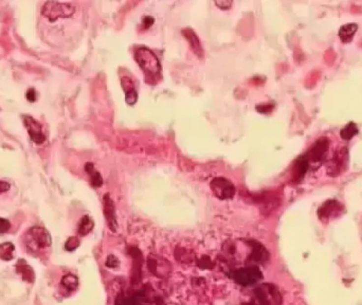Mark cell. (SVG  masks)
<instances>
[{
  "instance_id": "obj_5",
  "label": "cell",
  "mask_w": 362,
  "mask_h": 305,
  "mask_svg": "<svg viewBox=\"0 0 362 305\" xmlns=\"http://www.w3.org/2000/svg\"><path fill=\"white\" fill-rule=\"evenodd\" d=\"M210 186L214 195L220 200L231 199L235 195V186L227 178H214L210 183Z\"/></svg>"
},
{
  "instance_id": "obj_20",
  "label": "cell",
  "mask_w": 362,
  "mask_h": 305,
  "mask_svg": "<svg viewBox=\"0 0 362 305\" xmlns=\"http://www.w3.org/2000/svg\"><path fill=\"white\" fill-rule=\"evenodd\" d=\"M14 250H15V246L10 242L0 244V259L3 261H11L14 258Z\"/></svg>"
},
{
  "instance_id": "obj_6",
  "label": "cell",
  "mask_w": 362,
  "mask_h": 305,
  "mask_svg": "<svg viewBox=\"0 0 362 305\" xmlns=\"http://www.w3.org/2000/svg\"><path fill=\"white\" fill-rule=\"evenodd\" d=\"M23 118L26 129L31 140L36 144H43L46 141V135L44 134L43 125L31 116H24Z\"/></svg>"
},
{
  "instance_id": "obj_8",
  "label": "cell",
  "mask_w": 362,
  "mask_h": 305,
  "mask_svg": "<svg viewBox=\"0 0 362 305\" xmlns=\"http://www.w3.org/2000/svg\"><path fill=\"white\" fill-rule=\"evenodd\" d=\"M346 160H347V149L342 148L337 151L335 156L332 157L331 162L327 165V174L332 177L340 175V173L345 168Z\"/></svg>"
},
{
  "instance_id": "obj_10",
  "label": "cell",
  "mask_w": 362,
  "mask_h": 305,
  "mask_svg": "<svg viewBox=\"0 0 362 305\" xmlns=\"http://www.w3.org/2000/svg\"><path fill=\"white\" fill-rule=\"evenodd\" d=\"M103 206H104V216H105L108 227L111 231L116 232L118 228L117 216H116V208L114 200L111 199L109 194H105L103 197Z\"/></svg>"
},
{
  "instance_id": "obj_7",
  "label": "cell",
  "mask_w": 362,
  "mask_h": 305,
  "mask_svg": "<svg viewBox=\"0 0 362 305\" xmlns=\"http://www.w3.org/2000/svg\"><path fill=\"white\" fill-rule=\"evenodd\" d=\"M330 149V140L326 137L318 139L306 154L309 162H320L325 157Z\"/></svg>"
},
{
  "instance_id": "obj_9",
  "label": "cell",
  "mask_w": 362,
  "mask_h": 305,
  "mask_svg": "<svg viewBox=\"0 0 362 305\" xmlns=\"http://www.w3.org/2000/svg\"><path fill=\"white\" fill-rule=\"evenodd\" d=\"M343 207L337 200H327L318 210V216L321 220H329L336 217L339 212H342Z\"/></svg>"
},
{
  "instance_id": "obj_16",
  "label": "cell",
  "mask_w": 362,
  "mask_h": 305,
  "mask_svg": "<svg viewBox=\"0 0 362 305\" xmlns=\"http://www.w3.org/2000/svg\"><path fill=\"white\" fill-rule=\"evenodd\" d=\"M358 30L357 24H347L340 28L339 30V37L343 41L344 44L351 43L353 40L355 34H356Z\"/></svg>"
},
{
  "instance_id": "obj_14",
  "label": "cell",
  "mask_w": 362,
  "mask_h": 305,
  "mask_svg": "<svg viewBox=\"0 0 362 305\" xmlns=\"http://www.w3.org/2000/svg\"><path fill=\"white\" fill-rule=\"evenodd\" d=\"M309 168V161L306 155L299 157L294 165V178L296 182H301Z\"/></svg>"
},
{
  "instance_id": "obj_15",
  "label": "cell",
  "mask_w": 362,
  "mask_h": 305,
  "mask_svg": "<svg viewBox=\"0 0 362 305\" xmlns=\"http://www.w3.org/2000/svg\"><path fill=\"white\" fill-rule=\"evenodd\" d=\"M16 272L17 274H19L22 275V278L24 281L29 282V283H33L34 279H35V275H34V270L33 268L28 264V263L25 260H18L17 264H16Z\"/></svg>"
},
{
  "instance_id": "obj_3",
  "label": "cell",
  "mask_w": 362,
  "mask_h": 305,
  "mask_svg": "<svg viewBox=\"0 0 362 305\" xmlns=\"http://www.w3.org/2000/svg\"><path fill=\"white\" fill-rule=\"evenodd\" d=\"M255 298L259 305H281L282 297L278 290L271 284H264L255 289Z\"/></svg>"
},
{
  "instance_id": "obj_18",
  "label": "cell",
  "mask_w": 362,
  "mask_h": 305,
  "mask_svg": "<svg viewBox=\"0 0 362 305\" xmlns=\"http://www.w3.org/2000/svg\"><path fill=\"white\" fill-rule=\"evenodd\" d=\"M93 220L91 219V217L85 215L83 216L80 220L79 226H78V232L82 237H85L88 233L91 232V230L93 229Z\"/></svg>"
},
{
  "instance_id": "obj_26",
  "label": "cell",
  "mask_w": 362,
  "mask_h": 305,
  "mask_svg": "<svg viewBox=\"0 0 362 305\" xmlns=\"http://www.w3.org/2000/svg\"><path fill=\"white\" fill-rule=\"evenodd\" d=\"M215 4L221 10H229L232 6L233 2L229 1V0H218V1H215Z\"/></svg>"
},
{
  "instance_id": "obj_23",
  "label": "cell",
  "mask_w": 362,
  "mask_h": 305,
  "mask_svg": "<svg viewBox=\"0 0 362 305\" xmlns=\"http://www.w3.org/2000/svg\"><path fill=\"white\" fill-rule=\"evenodd\" d=\"M106 266L109 268H117L120 266V261L118 260V258L114 254L108 255V258L106 260Z\"/></svg>"
},
{
  "instance_id": "obj_4",
  "label": "cell",
  "mask_w": 362,
  "mask_h": 305,
  "mask_svg": "<svg viewBox=\"0 0 362 305\" xmlns=\"http://www.w3.org/2000/svg\"><path fill=\"white\" fill-rule=\"evenodd\" d=\"M231 276L236 283L241 284L242 286L251 285V284H254L263 279V274L257 266H249L235 270L234 273H232Z\"/></svg>"
},
{
  "instance_id": "obj_13",
  "label": "cell",
  "mask_w": 362,
  "mask_h": 305,
  "mask_svg": "<svg viewBox=\"0 0 362 305\" xmlns=\"http://www.w3.org/2000/svg\"><path fill=\"white\" fill-rule=\"evenodd\" d=\"M122 86L125 92V100L129 105H134L138 100V93L133 80L127 78V76H124L122 79Z\"/></svg>"
},
{
  "instance_id": "obj_29",
  "label": "cell",
  "mask_w": 362,
  "mask_h": 305,
  "mask_svg": "<svg viewBox=\"0 0 362 305\" xmlns=\"http://www.w3.org/2000/svg\"><path fill=\"white\" fill-rule=\"evenodd\" d=\"M10 189V184L6 182H1L0 180V193H4Z\"/></svg>"
},
{
  "instance_id": "obj_24",
  "label": "cell",
  "mask_w": 362,
  "mask_h": 305,
  "mask_svg": "<svg viewBox=\"0 0 362 305\" xmlns=\"http://www.w3.org/2000/svg\"><path fill=\"white\" fill-rule=\"evenodd\" d=\"M197 265L200 267V268H212L213 264H212V261L210 260V258L209 256H203V258L199 259L197 261Z\"/></svg>"
},
{
  "instance_id": "obj_11",
  "label": "cell",
  "mask_w": 362,
  "mask_h": 305,
  "mask_svg": "<svg viewBox=\"0 0 362 305\" xmlns=\"http://www.w3.org/2000/svg\"><path fill=\"white\" fill-rule=\"evenodd\" d=\"M250 247L252 249L251 255H250V260L253 261L254 263H264L268 261L269 252L261 243L256 241H251L250 242Z\"/></svg>"
},
{
  "instance_id": "obj_22",
  "label": "cell",
  "mask_w": 362,
  "mask_h": 305,
  "mask_svg": "<svg viewBox=\"0 0 362 305\" xmlns=\"http://www.w3.org/2000/svg\"><path fill=\"white\" fill-rule=\"evenodd\" d=\"M80 246V240L75 237H70L65 243V249L67 251H73Z\"/></svg>"
},
{
  "instance_id": "obj_12",
  "label": "cell",
  "mask_w": 362,
  "mask_h": 305,
  "mask_svg": "<svg viewBox=\"0 0 362 305\" xmlns=\"http://www.w3.org/2000/svg\"><path fill=\"white\" fill-rule=\"evenodd\" d=\"M182 34L184 35V37L187 39V41H189L190 47L192 48V50L194 51V53L196 54L198 58H203L204 57V49H203V47H201L200 40L197 37L196 33H195L192 29H190V28H186V29H184L182 31Z\"/></svg>"
},
{
  "instance_id": "obj_17",
  "label": "cell",
  "mask_w": 362,
  "mask_h": 305,
  "mask_svg": "<svg viewBox=\"0 0 362 305\" xmlns=\"http://www.w3.org/2000/svg\"><path fill=\"white\" fill-rule=\"evenodd\" d=\"M85 171L90 176V183H91V184L94 186V188H100V186L103 184V178L100 173L95 170L94 165L90 162L86 163Z\"/></svg>"
},
{
  "instance_id": "obj_1",
  "label": "cell",
  "mask_w": 362,
  "mask_h": 305,
  "mask_svg": "<svg viewBox=\"0 0 362 305\" xmlns=\"http://www.w3.org/2000/svg\"><path fill=\"white\" fill-rule=\"evenodd\" d=\"M135 59L138 65L143 70L146 81H157L156 79L159 78L160 72H161V64H160L156 54L148 48L140 47L135 53Z\"/></svg>"
},
{
  "instance_id": "obj_27",
  "label": "cell",
  "mask_w": 362,
  "mask_h": 305,
  "mask_svg": "<svg viewBox=\"0 0 362 305\" xmlns=\"http://www.w3.org/2000/svg\"><path fill=\"white\" fill-rule=\"evenodd\" d=\"M27 99L29 100L30 102L36 101V92H35V90H34L33 88H31V89L28 90V92H27Z\"/></svg>"
},
{
  "instance_id": "obj_19",
  "label": "cell",
  "mask_w": 362,
  "mask_h": 305,
  "mask_svg": "<svg viewBox=\"0 0 362 305\" xmlns=\"http://www.w3.org/2000/svg\"><path fill=\"white\" fill-rule=\"evenodd\" d=\"M60 285L64 287L65 289L69 290V292H73L76 288L79 287V279L76 278L74 274H66L62 276V279L60 281Z\"/></svg>"
},
{
  "instance_id": "obj_21",
  "label": "cell",
  "mask_w": 362,
  "mask_h": 305,
  "mask_svg": "<svg viewBox=\"0 0 362 305\" xmlns=\"http://www.w3.org/2000/svg\"><path fill=\"white\" fill-rule=\"evenodd\" d=\"M358 134V127L354 122H350L340 130V136L343 140H351L353 137Z\"/></svg>"
},
{
  "instance_id": "obj_25",
  "label": "cell",
  "mask_w": 362,
  "mask_h": 305,
  "mask_svg": "<svg viewBox=\"0 0 362 305\" xmlns=\"http://www.w3.org/2000/svg\"><path fill=\"white\" fill-rule=\"evenodd\" d=\"M11 229V223L5 218L0 217V234H3L9 232Z\"/></svg>"
},
{
  "instance_id": "obj_28",
  "label": "cell",
  "mask_w": 362,
  "mask_h": 305,
  "mask_svg": "<svg viewBox=\"0 0 362 305\" xmlns=\"http://www.w3.org/2000/svg\"><path fill=\"white\" fill-rule=\"evenodd\" d=\"M152 24H154V18L151 17V16H146L143 18V22H142V26L145 28H150Z\"/></svg>"
},
{
  "instance_id": "obj_2",
  "label": "cell",
  "mask_w": 362,
  "mask_h": 305,
  "mask_svg": "<svg viewBox=\"0 0 362 305\" xmlns=\"http://www.w3.org/2000/svg\"><path fill=\"white\" fill-rule=\"evenodd\" d=\"M24 241L27 250L30 253H37L51 246V235L47 229L40 226H34L24 235Z\"/></svg>"
}]
</instances>
